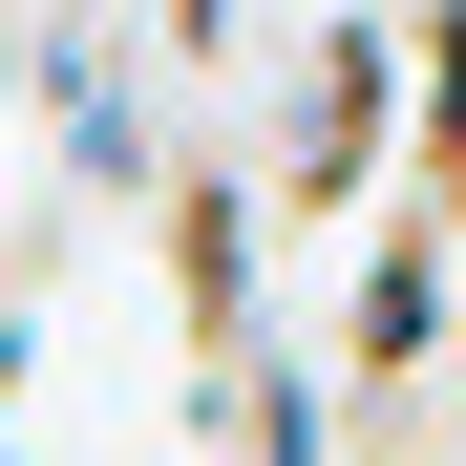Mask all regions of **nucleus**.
<instances>
[{"label":"nucleus","instance_id":"obj_3","mask_svg":"<svg viewBox=\"0 0 466 466\" xmlns=\"http://www.w3.org/2000/svg\"><path fill=\"white\" fill-rule=\"evenodd\" d=\"M43 127H64V191H86V212H148V170H170V127H148L127 0H43Z\"/></svg>","mask_w":466,"mask_h":466},{"label":"nucleus","instance_id":"obj_4","mask_svg":"<svg viewBox=\"0 0 466 466\" xmlns=\"http://www.w3.org/2000/svg\"><path fill=\"white\" fill-rule=\"evenodd\" d=\"M403 170L466 212V0H424V148H403Z\"/></svg>","mask_w":466,"mask_h":466},{"label":"nucleus","instance_id":"obj_2","mask_svg":"<svg viewBox=\"0 0 466 466\" xmlns=\"http://www.w3.org/2000/svg\"><path fill=\"white\" fill-rule=\"evenodd\" d=\"M276 170H255V127H170V170H148V255H170V339L191 381H233L276 339Z\"/></svg>","mask_w":466,"mask_h":466},{"label":"nucleus","instance_id":"obj_6","mask_svg":"<svg viewBox=\"0 0 466 466\" xmlns=\"http://www.w3.org/2000/svg\"><path fill=\"white\" fill-rule=\"evenodd\" d=\"M0 381H22V297H0Z\"/></svg>","mask_w":466,"mask_h":466},{"label":"nucleus","instance_id":"obj_5","mask_svg":"<svg viewBox=\"0 0 466 466\" xmlns=\"http://www.w3.org/2000/svg\"><path fill=\"white\" fill-rule=\"evenodd\" d=\"M148 22H170V64H233V0H148Z\"/></svg>","mask_w":466,"mask_h":466},{"label":"nucleus","instance_id":"obj_1","mask_svg":"<svg viewBox=\"0 0 466 466\" xmlns=\"http://www.w3.org/2000/svg\"><path fill=\"white\" fill-rule=\"evenodd\" d=\"M403 148H424V0H319V43H297V86H276V127H255L297 255L403 191Z\"/></svg>","mask_w":466,"mask_h":466}]
</instances>
